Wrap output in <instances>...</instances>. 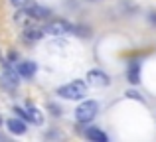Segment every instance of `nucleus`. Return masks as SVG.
<instances>
[{"instance_id": "ddd939ff", "label": "nucleus", "mask_w": 156, "mask_h": 142, "mask_svg": "<svg viewBox=\"0 0 156 142\" xmlns=\"http://www.w3.org/2000/svg\"><path fill=\"white\" fill-rule=\"evenodd\" d=\"M129 97H133V99H140V97H138V93H134V91H129Z\"/></svg>"}, {"instance_id": "9b49d317", "label": "nucleus", "mask_w": 156, "mask_h": 142, "mask_svg": "<svg viewBox=\"0 0 156 142\" xmlns=\"http://www.w3.org/2000/svg\"><path fill=\"white\" fill-rule=\"evenodd\" d=\"M4 79H6V83H10L12 87H16V85H18V73H16L14 69H10V67H6Z\"/></svg>"}, {"instance_id": "7ed1b4c3", "label": "nucleus", "mask_w": 156, "mask_h": 142, "mask_svg": "<svg viewBox=\"0 0 156 142\" xmlns=\"http://www.w3.org/2000/svg\"><path fill=\"white\" fill-rule=\"evenodd\" d=\"M44 34H51V36H59V34H69L71 32V26L63 20H55V22H50L46 28H42Z\"/></svg>"}, {"instance_id": "39448f33", "label": "nucleus", "mask_w": 156, "mask_h": 142, "mask_svg": "<svg viewBox=\"0 0 156 142\" xmlns=\"http://www.w3.org/2000/svg\"><path fill=\"white\" fill-rule=\"evenodd\" d=\"M18 73L22 77H26V79H32L36 75V63L34 61H22L18 67Z\"/></svg>"}, {"instance_id": "0eeeda50", "label": "nucleus", "mask_w": 156, "mask_h": 142, "mask_svg": "<svg viewBox=\"0 0 156 142\" xmlns=\"http://www.w3.org/2000/svg\"><path fill=\"white\" fill-rule=\"evenodd\" d=\"M138 77H140V65H138V61H130V65H129V81L133 85H136L138 81Z\"/></svg>"}, {"instance_id": "1a4fd4ad", "label": "nucleus", "mask_w": 156, "mask_h": 142, "mask_svg": "<svg viewBox=\"0 0 156 142\" xmlns=\"http://www.w3.org/2000/svg\"><path fill=\"white\" fill-rule=\"evenodd\" d=\"M26 120H28V123H30V120H32V123H42V115H40V111H38V109H34V107H30V109H28V111H26Z\"/></svg>"}, {"instance_id": "9d476101", "label": "nucleus", "mask_w": 156, "mask_h": 142, "mask_svg": "<svg viewBox=\"0 0 156 142\" xmlns=\"http://www.w3.org/2000/svg\"><path fill=\"white\" fill-rule=\"evenodd\" d=\"M44 36L42 30H38V28H30V30H26V34H24V40H28V42H36V40H40Z\"/></svg>"}, {"instance_id": "f257e3e1", "label": "nucleus", "mask_w": 156, "mask_h": 142, "mask_svg": "<svg viewBox=\"0 0 156 142\" xmlns=\"http://www.w3.org/2000/svg\"><path fill=\"white\" fill-rule=\"evenodd\" d=\"M57 95L63 97V99H69V101L83 99L87 95V87H85L83 81H73V83H67V85L57 89Z\"/></svg>"}, {"instance_id": "f03ea898", "label": "nucleus", "mask_w": 156, "mask_h": 142, "mask_svg": "<svg viewBox=\"0 0 156 142\" xmlns=\"http://www.w3.org/2000/svg\"><path fill=\"white\" fill-rule=\"evenodd\" d=\"M97 111H99V105L95 103V101H85L83 105H79V107L75 109V116L79 123H91L93 119H95Z\"/></svg>"}, {"instance_id": "20e7f679", "label": "nucleus", "mask_w": 156, "mask_h": 142, "mask_svg": "<svg viewBox=\"0 0 156 142\" xmlns=\"http://www.w3.org/2000/svg\"><path fill=\"white\" fill-rule=\"evenodd\" d=\"M87 81H89L91 87H107L109 85V75H105L103 71L93 69V71L87 73Z\"/></svg>"}, {"instance_id": "4468645a", "label": "nucleus", "mask_w": 156, "mask_h": 142, "mask_svg": "<svg viewBox=\"0 0 156 142\" xmlns=\"http://www.w3.org/2000/svg\"><path fill=\"white\" fill-rule=\"evenodd\" d=\"M0 123H2V119H0Z\"/></svg>"}, {"instance_id": "6e6552de", "label": "nucleus", "mask_w": 156, "mask_h": 142, "mask_svg": "<svg viewBox=\"0 0 156 142\" xmlns=\"http://www.w3.org/2000/svg\"><path fill=\"white\" fill-rule=\"evenodd\" d=\"M85 136L91 138V140H95V142H107V140H109V138H107V134H105V132H101L99 128H87Z\"/></svg>"}, {"instance_id": "f8f14e48", "label": "nucleus", "mask_w": 156, "mask_h": 142, "mask_svg": "<svg viewBox=\"0 0 156 142\" xmlns=\"http://www.w3.org/2000/svg\"><path fill=\"white\" fill-rule=\"evenodd\" d=\"M12 4H14V6H24V4L28 2V0H10Z\"/></svg>"}, {"instance_id": "423d86ee", "label": "nucleus", "mask_w": 156, "mask_h": 142, "mask_svg": "<svg viewBox=\"0 0 156 142\" xmlns=\"http://www.w3.org/2000/svg\"><path fill=\"white\" fill-rule=\"evenodd\" d=\"M6 126H8V130L14 132V134H24V132H26V123L20 120V119H10L6 123Z\"/></svg>"}]
</instances>
